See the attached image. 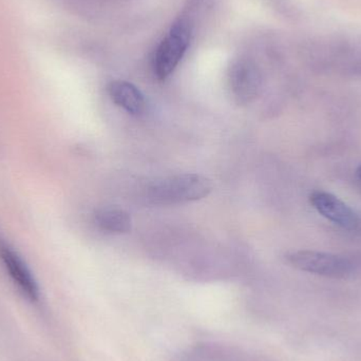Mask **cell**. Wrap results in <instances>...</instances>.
I'll list each match as a JSON object with an SVG mask.
<instances>
[{
    "label": "cell",
    "instance_id": "cell-4",
    "mask_svg": "<svg viewBox=\"0 0 361 361\" xmlns=\"http://www.w3.org/2000/svg\"><path fill=\"white\" fill-rule=\"evenodd\" d=\"M310 202L326 220L349 231H361V218L349 205L336 195L316 190L310 195Z\"/></svg>",
    "mask_w": 361,
    "mask_h": 361
},
{
    "label": "cell",
    "instance_id": "cell-3",
    "mask_svg": "<svg viewBox=\"0 0 361 361\" xmlns=\"http://www.w3.org/2000/svg\"><path fill=\"white\" fill-rule=\"evenodd\" d=\"M192 25L187 18H179L162 40L154 55V69L159 80H166L179 65L190 44Z\"/></svg>",
    "mask_w": 361,
    "mask_h": 361
},
{
    "label": "cell",
    "instance_id": "cell-2",
    "mask_svg": "<svg viewBox=\"0 0 361 361\" xmlns=\"http://www.w3.org/2000/svg\"><path fill=\"white\" fill-rule=\"evenodd\" d=\"M286 263L298 271L332 279H345L358 271L357 261L343 255L317 250H296L284 256Z\"/></svg>",
    "mask_w": 361,
    "mask_h": 361
},
{
    "label": "cell",
    "instance_id": "cell-8",
    "mask_svg": "<svg viewBox=\"0 0 361 361\" xmlns=\"http://www.w3.org/2000/svg\"><path fill=\"white\" fill-rule=\"evenodd\" d=\"M180 361H260L231 348L220 345H204L185 354Z\"/></svg>",
    "mask_w": 361,
    "mask_h": 361
},
{
    "label": "cell",
    "instance_id": "cell-6",
    "mask_svg": "<svg viewBox=\"0 0 361 361\" xmlns=\"http://www.w3.org/2000/svg\"><path fill=\"white\" fill-rule=\"evenodd\" d=\"M0 258L17 288L31 301L39 299V288L27 264L4 240L0 239Z\"/></svg>",
    "mask_w": 361,
    "mask_h": 361
},
{
    "label": "cell",
    "instance_id": "cell-9",
    "mask_svg": "<svg viewBox=\"0 0 361 361\" xmlns=\"http://www.w3.org/2000/svg\"><path fill=\"white\" fill-rule=\"evenodd\" d=\"M94 222L101 231L109 233H127L131 231L133 220L126 210L120 207L101 208L94 214Z\"/></svg>",
    "mask_w": 361,
    "mask_h": 361
},
{
    "label": "cell",
    "instance_id": "cell-5",
    "mask_svg": "<svg viewBox=\"0 0 361 361\" xmlns=\"http://www.w3.org/2000/svg\"><path fill=\"white\" fill-rule=\"evenodd\" d=\"M229 87L235 101L248 104L258 97L262 85L260 72L252 61L238 59L229 70Z\"/></svg>",
    "mask_w": 361,
    "mask_h": 361
},
{
    "label": "cell",
    "instance_id": "cell-1",
    "mask_svg": "<svg viewBox=\"0 0 361 361\" xmlns=\"http://www.w3.org/2000/svg\"><path fill=\"white\" fill-rule=\"evenodd\" d=\"M212 180L197 173H180L150 182L144 197L152 205L169 206L190 203L208 197Z\"/></svg>",
    "mask_w": 361,
    "mask_h": 361
},
{
    "label": "cell",
    "instance_id": "cell-10",
    "mask_svg": "<svg viewBox=\"0 0 361 361\" xmlns=\"http://www.w3.org/2000/svg\"><path fill=\"white\" fill-rule=\"evenodd\" d=\"M356 176H357V179L361 183V166L357 169V171H356Z\"/></svg>",
    "mask_w": 361,
    "mask_h": 361
},
{
    "label": "cell",
    "instance_id": "cell-7",
    "mask_svg": "<svg viewBox=\"0 0 361 361\" xmlns=\"http://www.w3.org/2000/svg\"><path fill=\"white\" fill-rule=\"evenodd\" d=\"M108 94L118 107L133 116H140L146 109V99L137 87L126 80H114L108 85Z\"/></svg>",
    "mask_w": 361,
    "mask_h": 361
}]
</instances>
